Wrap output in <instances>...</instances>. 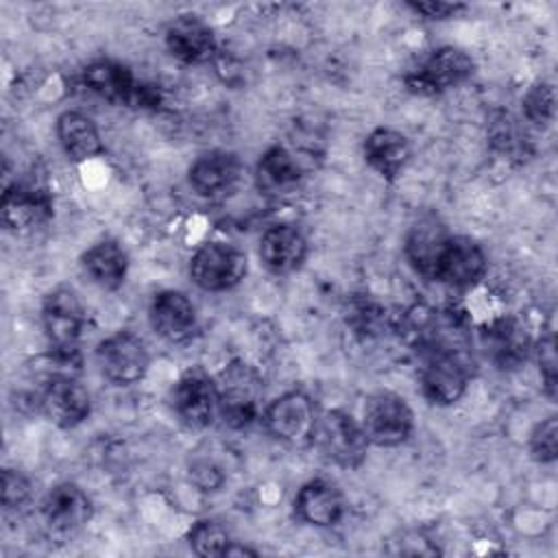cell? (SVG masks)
<instances>
[{
	"mask_svg": "<svg viewBox=\"0 0 558 558\" xmlns=\"http://www.w3.org/2000/svg\"><path fill=\"white\" fill-rule=\"evenodd\" d=\"M320 453L344 469H357L368 449L364 427L342 410H327L316 418L314 436Z\"/></svg>",
	"mask_w": 558,
	"mask_h": 558,
	"instance_id": "cell-1",
	"label": "cell"
},
{
	"mask_svg": "<svg viewBox=\"0 0 558 558\" xmlns=\"http://www.w3.org/2000/svg\"><path fill=\"white\" fill-rule=\"evenodd\" d=\"M473 59L453 46L432 50L405 76V87L418 96H436L464 83L473 74Z\"/></svg>",
	"mask_w": 558,
	"mask_h": 558,
	"instance_id": "cell-2",
	"label": "cell"
},
{
	"mask_svg": "<svg viewBox=\"0 0 558 558\" xmlns=\"http://www.w3.org/2000/svg\"><path fill=\"white\" fill-rule=\"evenodd\" d=\"M218 386V414L233 429H244L259 414V377L246 364H231L222 371Z\"/></svg>",
	"mask_w": 558,
	"mask_h": 558,
	"instance_id": "cell-3",
	"label": "cell"
},
{
	"mask_svg": "<svg viewBox=\"0 0 558 558\" xmlns=\"http://www.w3.org/2000/svg\"><path fill=\"white\" fill-rule=\"evenodd\" d=\"M362 427L368 442L397 447L410 438L414 429V414L403 397L395 392H375L364 403Z\"/></svg>",
	"mask_w": 558,
	"mask_h": 558,
	"instance_id": "cell-4",
	"label": "cell"
},
{
	"mask_svg": "<svg viewBox=\"0 0 558 558\" xmlns=\"http://www.w3.org/2000/svg\"><path fill=\"white\" fill-rule=\"evenodd\" d=\"M190 275L207 292L229 290L244 279L246 255L233 244L207 242L192 255Z\"/></svg>",
	"mask_w": 558,
	"mask_h": 558,
	"instance_id": "cell-5",
	"label": "cell"
},
{
	"mask_svg": "<svg viewBox=\"0 0 558 558\" xmlns=\"http://www.w3.org/2000/svg\"><path fill=\"white\" fill-rule=\"evenodd\" d=\"M41 323L52 351L78 353L76 344L85 325V312L70 288H54L41 305Z\"/></svg>",
	"mask_w": 558,
	"mask_h": 558,
	"instance_id": "cell-6",
	"label": "cell"
},
{
	"mask_svg": "<svg viewBox=\"0 0 558 558\" xmlns=\"http://www.w3.org/2000/svg\"><path fill=\"white\" fill-rule=\"evenodd\" d=\"M96 362L109 381L131 386L146 375L150 357L146 344L137 336L118 331L96 347Z\"/></svg>",
	"mask_w": 558,
	"mask_h": 558,
	"instance_id": "cell-7",
	"label": "cell"
},
{
	"mask_svg": "<svg viewBox=\"0 0 558 558\" xmlns=\"http://www.w3.org/2000/svg\"><path fill=\"white\" fill-rule=\"evenodd\" d=\"M469 384V368L460 353L451 349H432L423 371H421V390L427 401L436 405L456 403Z\"/></svg>",
	"mask_w": 558,
	"mask_h": 558,
	"instance_id": "cell-8",
	"label": "cell"
},
{
	"mask_svg": "<svg viewBox=\"0 0 558 558\" xmlns=\"http://www.w3.org/2000/svg\"><path fill=\"white\" fill-rule=\"evenodd\" d=\"M316 418L318 416H316L314 401L301 390H290L281 395L264 412L266 429L275 438L290 445H303L312 440Z\"/></svg>",
	"mask_w": 558,
	"mask_h": 558,
	"instance_id": "cell-9",
	"label": "cell"
},
{
	"mask_svg": "<svg viewBox=\"0 0 558 558\" xmlns=\"http://www.w3.org/2000/svg\"><path fill=\"white\" fill-rule=\"evenodd\" d=\"M52 216L50 192L33 181H15L2 194V222L11 231L44 225Z\"/></svg>",
	"mask_w": 558,
	"mask_h": 558,
	"instance_id": "cell-10",
	"label": "cell"
},
{
	"mask_svg": "<svg viewBox=\"0 0 558 558\" xmlns=\"http://www.w3.org/2000/svg\"><path fill=\"white\" fill-rule=\"evenodd\" d=\"M172 405L190 427H207L218 414V386L203 371H187L174 386Z\"/></svg>",
	"mask_w": 558,
	"mask_h": 558,
	"instance_id": "cell-11",
	"label": "cell"
},
{
	"mask_svg": "<svg viewBox=\"0 0 558 558\" xmlns=\"http://www.w3.org/2000/svg\"><path fill=\"white\" fill-rule=\"evenodd\" d=\"M486 272V255L480 244L464 235H451L438 259L434 279L451 288H469Z\"/></svg>",
	"mask_w": 558,
	"mask_h": 558,
	"instance_id": "cell-12",
	"label": "cell"
},
{
	"mask_svg": "<svg viewBox=\"0 0 558 558\" xmlns=\"http://www.w3.org/2000/svg\"><path fill=\"white\" fill-rule=\"evenodd\" d=\"M41 408L54 425L74 427L87 418L92 401L89 392L74 375H54L48 377L44 386Z\"/></svg>",
	"mask_w": 558,
	"mask_h": 558,
	"instance_id": "cell-13",
	"label": "cell"
},
{
	"mask_svg": "<svg viewBox=\"0 0 558 558\" xmlns=\"http://www.w3.org/2000/svg\"><path fill=\"white\" fill-rule=\"evenodd\" d=\"M148 316H150L153 329L172 344L187 342L198 327L196 310L192 301L177 290H163L155 294Z\"/></svg>",
	"mask_w": 558,
	"mask_h": 558,
	"instance_id": "cell-14",
	"label": "cell"
},
{
	"mask_svg": "<svg viewBox=\"0 0 558 558\" xmlns=\"http://www.w3.org/2000/svg\"><path fill=\"white\" fill-rule=\"evenodd\" d=\"M482 347L486 357L504 371L517 368L527 360L530 353V336L525 327L512 318H497L482 331Z\"/></svg>",
	"mask_w": 558,
	"mask_h": 558,
	"instance_id": "cell-15",
	"label": "cell"
},
{
	"mask_svg": "<svg viewBox=\"0 0 558 558\" xmlns=\"http://www.w3.org/2000/svg\"><path fill=\"white\" fill-rule=\"evenodd\" d=\"M242 177V163L238 155L227 150H211L201 155L190 168V185L205 198H218L229 194Z\"/></svg>",
	"mask_w": 558,
	"mask_h": 558,
	"instance_id": "cell-16",
	"label": "cell"
},
{
	"mask_svg": "<svg viewBox=\"0 0 558 558\" xmlns=\"http://www.w3.org/2000/svg\"><path fill=\"white\" fill-rule=\"evenodd\" d=\"M166 48L183 63H205L216 54V37L198 15H179L166 28Z\"/></svg>",
	"mask_w": 558,
	"mask_h": 558,
	"instance_id": "cell-17",
	"label": "cell"
},
{
	"mask_svg": "<svg viewBox=\"0 0 558 558\" xmlns=\"http://www.w3.org/2000/svg\"><path fill=\"white\" fill-rule=\"evenodd\" d=\"M83 83L96 96L135 109L144 81H137L133 72L122 63L94 61L83 70Z\"/></svg>",
	"mask_w": 558,
	"mask_h": 558,
	"instance_id": "cell-18",
	"label": "cell"
},
{
	"mask_svg": "<svg viewBox=\"0 0 558 558\" xmlns=\"http://www.w3.org/2000/svg\"><path fill=\"white\" fill-rule=\"evenodd\" d=\"M307 255V240L294 225L270 227L259 240V257L275 275L296 270Z\"/></svg>",
	"mask_w": 558,
	"mask_h": 558,
	"instance_id": "cell-19",
	"label": "cell"
},
{
	"mask_svg": "<svg viewBox=\"0 0 558 558\" xmlns=\"http://www.w3.org/2000/svg\"><path fill=\"white\" fill-rule=\"evenodd\" d=\"M41 514L52 530L74 532L89 521L92 501L76 484L63 482L48 490L41 504Z\"/></svg>",
	"mask_w": 558,
	"mask_h": 558,
	"instance_id": "cell-20",
	"label": "cell"
},
{
	"mask_svg": "<svg viewBox=\"0 0 558 558\" xmlns=\"http://www.w3.org/2000/svg\"><path fill=\"white\" fill-rule=\"evenodd\" d=\"M449 238H451V233L436 218L418 220L405 238L408 262L414 266L416 272H421L427 279H434L438 259H440Z\"/></svg>",
	"mask_w": 558,
	"mask_h": 558,
	"instance_id": "cell-21",
	"label": "cell"
},
{
	"mask_svg": "<svg viewBox=\"0 0 558 558\" xmlns=\"http://www.w3.org/2000/svg\"><path fill=\"white\" fill-rule=\"evenodd\" d=\"M294 510L301 521L310 525H333L344 512V501L340 490L327 480H310L301 486L294 499Z\"/></svg>",
	"mask_w": 558,
	"mask_h": 558,
	"instance_id": "cell-22",
	"label": "cell"
},
{
	"mask_svg": "<svg viewBox=\"0 0 558 558\" xmlns=\"http://www.w3.org/2000/svg\"><path fill=\"white\" fill-rule=\"evenodd\" d=\"M364 159L379 177L395 179L410 161V142L403 133L379 126L364 140Z\"/></svg>",
	"mask_w": 558,
	"mask_h": 558,
	"instance_id": "cell-23",
	"label": "cell"
},
{
	"mask_svg": "<svg viewBox=\"0 0 558 558\" xmlns=\"http://www.w3.org/2000/svg\"><path fill=\"white\" fill-rule=\"evenodd\" d=\"M301 183L299 161L283 146L268 148L255 168V185L266 196H286Z\"/></svg>",
	"mask_w": 558,
	"mask_h": 558,
	"instance_id": "cell-24",
	"label": "cell"
},
{
	"mask_svg": "<svg viewBox=\"0 0 558 558\" xmlns=\"http://www.w3.org/2000/svg\"><path fill=\"white\" fill-rule=\"evenodd\" d=\"M57 137L65 155L74 161H87L102 153V140L92 118L78 111H65L57 120Z\"/></svg>",
	"mask_w": 558,
	"mask_h": 558,
	"instance_id": "cell-25",
	"label": "cell"
},
{
	"mask_svg": "<svg viewBox=\"0 0 558 558\" xmlns=\"http://www.w3.org/2000/svg\"><path fill=\"white\" fill-rule=\"evenodd\" d=\"M83 268L94 283L107 290L122 286L129 268L126 251L116 240H102L83 253Z\"/></svg>",
	"mask_w": 558,
	"mask_h": 558,
	"instance_id": "cell-26",
	"label": "cell"
},
{
	"mask_svg": "<svg viewBox=\"0 0 558 558\" xmlns=\"http://www.w3.org/2000/svg\"><path fill=\"white\" fill-rule=\"evenodd\" d=\"M187 541L198 556H225L227 547L231 545L229 532L222 523L214 519H203L194 523V527L187 534Z\"/></svg>",
	"mask_w": 558,
	"mask_h": 558,
	"instance_id": "cell-27",
	"label": "cell"
},
{
	"mask_svg": "<svg viewBox=\"0 0 558 558\" xmlns=\"http://www.w3.org/2000/svg\"><path fill=\"white\" fill-rule=\"evenodd\" d=\"M523 116L536 124V126H545L551 122L554 118V89L547 83H536L527 89V94L523 96Z\"/></svg>",
	"mask_w": 558,
	"mask_h": 558,
	"instance_id": "cell-28",
	"label": "cell"
},
{
	"mask_svg": "<svg viewBox=\"0 0 558 558\" xmlns=\"http://www.w3.org/2000/svg\"><path fill=\"white\" fill-rule=\"evenodd\" d=\"M530 453L541 464H549L556 460V456H558V421H556V416H547L532 429Z\"/></svg>",
	"mask_w": 558,
	"mask_h": 558,
	"instance_id": "cell-29",
	"label": "cell"
},
{
	"mask_svg": "<svg viewBox=\"0 0 558 558\" xmlns=\"http://www.w3.org/2000/svg\"><path fill=\"white\" fill-rule=\"evenodd\" d=\"M31 497V482L15 469L2 471V506L7 510L22 508Z\"/></svg>",
	"mask_w": 558,
	"mask_h": 558,
	"instance_id": "cell-30",
	"label": "cell"
},
{
	"mask_svg": "<svg viewBox=\"0 0 558 558\" xmlns=\"http://www.w3.org/2000/svg\"><path fill=\"white\" fill-rule=\"evenodd\" d=\"M536 357H538V368H541V377L545 384V392L554 399L556 397V349H554L551 336H547L538 342Z\"/></svg>",
	"mask_w": 558,
	"mask_h": 558,
	"instance_id": "cell-31",
	"label": "cell"
},
{
	"mask_svg": "<svg viewBox=\"0 0 558 558\" xmlns=\"http://www.w3.org/2000/svg\"><path fill=\"white\" fill-rule=\"evenodd\" d=\"M408 7L423 15V17H429V20H445V17H456L460 11H464L466 7L460 4V2H434V0H427V2H408Z\"/></svg>",
	"mask_w": 558,
	"mask_h": 558,
	"instance_id": "cell-32",
	"label": "cell"
},
{
	"mask_svg": "<svg viewBox=\"0 0 558 558\" xmlns=\"http://www.w3.org/2000/svg\"><path fill=\"white\" fill-rule=\"evenodd\" d=\"M225 556H257V551H255V549H248V547H242V545H235V543L231 541V545L227 547Z\"/></svg>",
	"mask_w": 558,
	"mask_h": 558,
	"instance_id": "cell-33",
	"label": "cell"
}]
</instances>
